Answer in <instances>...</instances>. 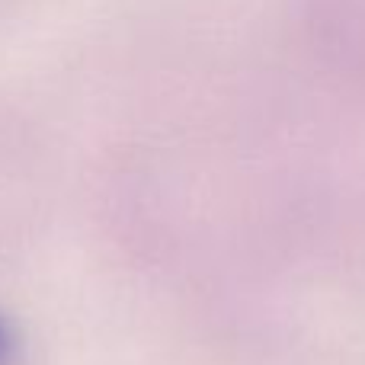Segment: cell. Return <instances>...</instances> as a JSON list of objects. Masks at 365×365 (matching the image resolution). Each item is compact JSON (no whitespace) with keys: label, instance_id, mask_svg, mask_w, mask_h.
Segmentation results:
<instances>
[{"label":"cell","instance_id":"obj_1","mask_svg":"<svg viewBox=\"0 0 365 365\" xmlns=\"http://www.w3.org/2000/svg\"><path fill=\"white\" fill-rule=\"evenodd\" d=\"M6 349H10V336H6V327L0 324V362L6 359Z\"/></svg>","mask_w":365,"mask_h":365}]
</instances>
